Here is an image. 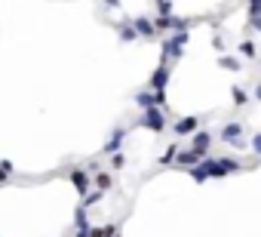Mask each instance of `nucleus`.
Instances as JSON below:
<instances>
[{
  "label": "nucleus",
  "instance_id": "f257e3e1",
  "mask_svg": "<svg viewBox=\"0 0 261 237\" xmlns=\"http://www.w3.org/2000/svg\"><path fill=\"white\" fill-rule=\"evenodd\" d=\"M194 127H197V121H194V117H188V121H178L175 133H178V136H188V133H194Z\"/></svg>",
  "mask_w": 261,
  "mask_h": 237
},
{
  "label": "nucleus",
  "instance_id": "0eeeda50",
  "mask_svg": "<svg viewBox=\"0 0 261 237\" xmlns=\"http://www.w3.org/2000/svg\"><path fill=\"white\" fill-rule=\"evenodd\" d=\"M74 185H77L80 191H86V176H83V173H74Z\"/></svg>",
  "mask_w": 261,
  "mask_h": 237
},
{
  "label": "nucleus",
  "instance_id": "f03ea898",
  "mask_svg": "<svg viewBox=\"0 0 261 237\" xmlns=\"http://www.w3.org/2000/svg\"><path fill=\"white\" fill-rule=\"evenodd\" d=\"M166 77H169V71H166V68H160V71H157V74H154V80H151V86H154V89H157V92H160V89H163V86H166Z\"/></svg>",
  "mask_w": 261,
  "mask_h": 237
},
{
  "label": "nucleus",
  "instance_id": "7ed1b4c3",
  "mask_svg": "<svg viewBox=\"0 0 261 237\" xmlns=\"http://www.w3.org/2000/svg\"><path fill=\"white\" fill-rule=\"evenodd\" d=\"M145 124H148V127H154V130H157V127H163V117H160V111H148Z\"/></svg>",
  "mask_w": 261,
  "mask_h": 237
},
{
  "label": "nucleus",
  "instance_id": "20e7f679",
  "mask_svg": "<svg viewBox=\"0 0 261 237\" xmlns=\"http://www.w3.org/2000/svg\"><path fill=\"white\" fill-rule=\"evenodd\" d=\"M136 31L145 34V37H151V34H154V25H151L148 19H139V22H136Z\"/></svg>",
  "mask_w": 261,
  "mask_h": 237
},
{
  "label": "nucleus",
  "instance_id": "423d86ee",
  "mask_svg": "<svg viewBox=\"0 0 261 237\" xmlns=\"http://www.w3.org/2000/svg\"><path fill=\"white\" fill-rule=\"evenodd\" d=\"M237 136H240V127H233V124H230V127L224 130V139H227V142H233Z\"/></svg>",
  "mask_w": 261,
  "mask_h": 237
},
{
  "label": "nucleus",
  "instance_id": "39448f33",
  "mask_svg": "<svg viewBox=\"0 0 261 237\" xmlns=\"http://www.w3.org/2000/svg\"><path fill=\"white\" fill-rule=\"evenodd\" d=\"M197 160H200V151H185V154L178 157V163H185V167H188V163H197Z\"/></svg>",
  "mask_w": 261,
  "mask_h": 237
}]
</instances>
